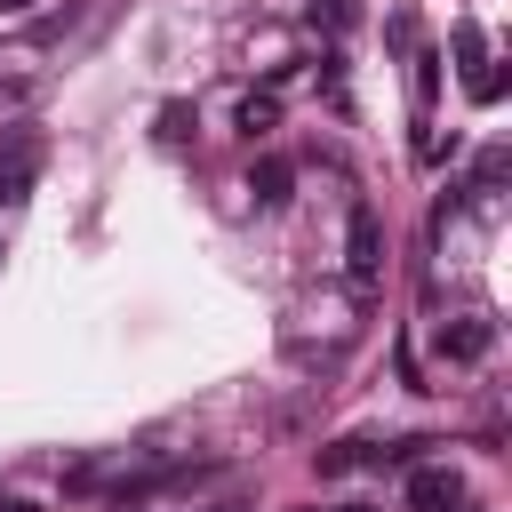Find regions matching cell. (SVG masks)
I'll list each match as a JSON object with an SVG mask.
<instances>
[{
  "label": "cell",
  "instance_id": "6da1fadb",
  "mask_svg": "<svg viewBox=\"0 0 512 512\" xmlns=\"http://www.w3.org/2000/svg\"><path fill=\"white\" fill-rule=\"evenodd\" d=\"M376 280H384V224H376L368 200H352V216H344V288L376 296Z\"/></svg>",
  "mask_w": 512,
  "mask_h": 512
},
{
  "label": "cell",
  "instance_id": "7a4b0ae2",
  "mask_svg": "<svg viewBox=\"0 0 512 512\" xmlns=\"http://www.w3.org/2000/svg\"><path fill=\"white\" fill-rule=\"evenodd\" d=\"M488 352H496V320H488V312H456V320H440V360L472 368V360H488Z\"/></svg>",
  "mask_w": 512,
  "mask_h": 512
},
{
  "label": "cell",
  "instance_id": "3957f363",
  "mask_svg": "<svg viewBox=\"0 0 512 512\" xmlns=\"http://www.w3.org/2000/svg\"><path fill=\"white\" fill-rule=\"evenodd\" d=\"M408 512H464V480L448 464H416L408 472Z\"/></svg>",
  "mask_w": 512,
  "mask_h": 512
},
{
  "label": "cell",
  "instance_id": "277c9868",
  "mask_svg": "<svg viewBox=\"0 0 512 512\" xmlns=\"http://www.w3.org/2000/svg\"><path fill=\"white\" fill-rule=\"evenodd\" d=\"M288 184H296V168H288L280 152H264V160L248 168V192H256V208H288Z\"/></svg>",
  "mask_w": 512,
  "mask_h": 512
},
{
  "label": "cell",
  "instance_id": "5b68a950",
  "mask_svg": "<svg viewBox=\"0 0 512 512\" xmlns=\"http://www.w3.org/2000/svg\"><path fill=\"white\" fill-rule=\"evenodd\" d=\"M232 128H240L248 144H256V136H272V128H280V96H272V88H256V96H240V112H232Z\"/></svg>",
  "mask_w": 512,
  "mask_h": 512
},
{
  "label": "cell",
  "instance_id": "8992f818",
  "mask_svg": "<svg viewBox=\"0 0 512 512\" xmlns=\"http://www.w3.org/2000/svg\"><path fill=\"white\" fill-rule=\"evenodd\" d=\"M504 176H512V152H504V144H488V152H480V168H472V192H496Z\"/></svg>",
  "mask_w": 512,
  "mask_h": 512
},
{
  "label": "cell",
  "instance_id": "52a82bcc",
  "mask_svg": "<svg viewBox=\"0 0 512 512\" xmlns=\"http://www.w3.org/2000/svg\"><path fill=\"white\" fill-rule=\"evenodd\" d=\"M456 56H464V80H472V72H480V56H488V32H480L472 16L456 24Z\"/></svg>",
  "mask_w": 512,
  "mask_h": 512
},
{
  "label": "cell",
  "instance_id": "ba28073f",
  "mask_svg": "<svg viewBox=\"0 0 512 512\" xmlns=\"http://www.w3.org/2000/svg\"><path fill=\"white\" fill-rule=\"evenodd\" d=\"M312 464H320V472H352V464H368V440H336V448H320Z\"/></svg>",
  "mask_w": 512,
  "mask_h": 512
},
{
  "label": "cell",
  "instance_id": "9c48e42d",
  "mask_svg": "<svg viewBox=\"0 0 512 512\" xmlns=\"http://www.w3.org/2000/svg\"><path fill=\"white\" fill-rule=\"evenodd\" d=\"M24 192H32V160L16 152V160H0V208H8V200H24Z\"/></svg>",
  "mask_w": 512,
  "mask_h": 512
},
{
  "label": "cell",
  "instance_id": "30bf717a",
  "mask_svg": "<svg viewBox=\"0 0 512 512\" xmlns=\"http://www.w3.org/2000/svg\"><path fill=\"white\" fill-rule=\"evenodd\" d=\"M312 32H352V0H312Z\"/></svg>",
  "mask_w": 512,
  "mask_h": 512
},
{
  "label": "cell",
  "instance_id": "8fae6325",
  "mask_svg": "<svg viewBox=\"0 0 512 512\" xmlns=\"http://www.w3.org/2000/svg\"><path fill=\"white\" fill-rule=\"evenodd\" d=\"M24 8H32V0H0V16H24Z\"/></svg>",
  "mask_w": 512,
  "mask_h": 512
},
{
  "label": "cell",
  "instance_id": "7c38bea8",
  "mask_svg": "<svg viewBox=\"0 0 512 512\" xmlns=\"http://www.w3.org/2000/svg\"><path fill=\"white\" fill-rule=\"evenodd\" d=\"M0 512H32V504H0Z\"/></svg>",
  "mask_w": 512,
  "mask_h": 512
},
{
  "label": "cell",
  "instance_id": "4fadbf2b",
  "mask_svg": "<svg viewBox=\"0 0 512 512\" xmlns=\"http://www.w3.org/2000/svg\"><path fill=\"white\" fill-rule=\"evenodd\" d=\"M344 512H376V504H344Z\"/></svg>",
  "mask_w": 512,
  "mask_h": 512
},
{
  "label": "cell",
  "instance_id": "5bb4252c",
  "mask_svg": "<svg viewBox=\"0 0 512 512\" xmlns=\"http://www.w3.org/2000/svg\"><path fill=\"white\" fill-rule=\"evenodd\" d=\"M216 512H240V504H216Z\"/></svg>",
  "mask_w": 512,
  "mask_h": 512
}]
</instances>
